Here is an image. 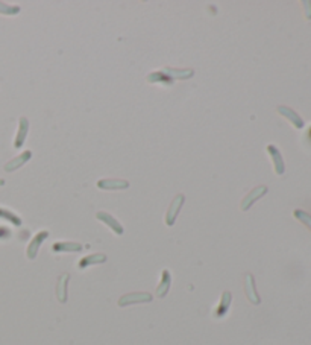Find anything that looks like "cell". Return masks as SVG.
I'll list each match as a JSON object with an SVG mask.
<instances>
[{
  "mask_svg": "<svg viewBox=\"0 0 311 345\" xmlns=\"http://www.w3.org/2000/svg\"><path fill=\"white\" fill-rule=\"evenodd\" d=\"M244 294H246L247 300L252 304L258 306L261 303V298H260L258 292H257V288H255V278H254L252 274H246L244 275Z\"/></svg>",
  "mask_w": 311,
  "mask_h": 345,
  "instance_id": "cell-6",
  "label": "cell"
},
{
  "mask_svg": "<svg viewBox=\"0 0 311 345\" xmlns=\"http://www.w3.org/2000/svg\"><path fill=\"white\" fill-rule=\"evenodd\" d=\"M163 72L166 75H169L173 81L176 79H189L195 75V70L193 69H175V67H166L163 69Z\"/></svg>",
  "mask_w": 311,
  "mask_h": 345,
  "instance_id": "cell-15",
  "label": "cell"
},
{
  "mask_svg": "<svg viewBox=\"0 0 311 345\" xmlns=\"http://www.w3.org/2000/svg\"><path fill=\"white\" fill-rule=\"evenodd\" d=\"M69 281H70V274L64 272L59 275L58 283H56V298L59 303H67L69 298Z\"/></svg>",
  "mask_w": 311,
  "mask_h": 345,
  "instance_id": "cell-8",
  "label": "cell"
},
{
  "mask_svg": "<svg viewBox=\"0 0 311 345\" xmlns=\"http://www.w3.org/2000/svg\"><path fill=\"white\" fill-rule=\"evenodd\" d=\"M153 300V295L149 292H131L125 294L118 298V307H128L132 304H143V303H150Z\"/></svg>",
  "mask_w": 311,
  "mask_h": 345,
  "instance_id": "cell-1",
  "label": "cell"
},
{
  "mask_svg": "<svg viewBox=\"0 0 311 345\" xmlns=\"http://www.w3.org/2000/svg\"><path fill=\"white\" fill-rule=\"evenodd\" d=\"M11 230L8 228V227H0V240H3V239H9L11 237Z\"/></svg>",
  "mask_w": 311,
  "mask_h": 345,
  "instance_id": "cell-22",
  "label": "cell"
},
{
  "mask_svg": "<svg viewBox=\"0 0 311 345\" xmlns=\"http://www.w3.org/2000/svg\"><path fill=\"white\" fill-rule=\"evenodd\" d=\"M184 203H185V196H184L182 193H179V195L175 196V199H173L172 204L169 206L167 213H166V218H164L167 227H172V225L176 222V218H178V215H179V212H181Z\"/></svg>",
  "mask_w": 311,
  "mask_h": 345,
  "instance_id": "cell-2",
  "label": "cell"
},
{
  "mask_svg": "<svg viewBox=\"0 0 311 345\" xmlns=\"http://www.w3.org/2000/svg\"><path fill=\"white\" fill-rule=\"evenodd\" d=\"M20 12V8L18 6H9V5H5L0 2V14L3 15H15Z\"/></svg>",
  "mask_w": 311,
  "mask_h": 345,
  "instance_id": "cell-21",
  "label": "cell"
},
{
  "mask_svg": "<svg viewBox=\"0 0 311 345\" xmlns=\"http://www.w3.org/2000/svg\"><path fill=\"white\" fill-rule=\"evenodd\" d=\"M98 187L102 190H125L129 187V181L123 178H102L98 181Z\"/></svg>",
  "mask_w": 311,
  "mask_h": 345,
  "instance_id": "cell-5",
  "label": "cell"
},
{
  "mask_svg": "<svg viewBox=\"0 0 311 345\" xmlns=\"http://www.w3.org/2000/svg\"><path fill=\"white\" fill-rule=\"evenodd\" d=\"M49 237V231H40L34 236V239L30 240V243L27 245V249H26V255L29 260H34L40 251V246L43 245V242Z\"/></svg>",
  "mask_w": 311,
  "mask_h": 345,
  "instance_id": "cell-4",
  "label": "cell"
},
{
  "mask_svg": "<svg viewBox=\"0 0 311 345\" xmlns=\"http://www.w3.org/2000/svg\"><path fill=\"white\" fill-rule=\"evenodd\" d=\"M0 219H5L8 221L9 224L15 225V227H20L23 222H21V218H18V215H15L14 212L11 210H6V209H2L0 207Z\"/></svg>",
  "mask_w": 311,
  "mask_h": 345,
  "instance_id": "cell-19",
  "label": "cell"
},
{
  "mask_svg": "<svg viewBox=\"0 0 311 345\" xmlns=\"http://www.w3.org/2000/svg\"><path fill=\"white\" fill-rule=\"evenodd\" d=\"M278 113L283 116V117H286L295 128H298V129H302L304 128V119L298 114L295 110H292V108H289L286 105H279L278 107Z\"/></svg>",
  "mask_w": 311,
  "mask_h": 345,
  "instance_id": "cell-9",
  "label": "cell"
},
{
  "mask_svg": "<svg viewBox=\"0 0 311 345\" xmlns=\"http://www.w3.org/2000/svg\"><path fill=\"white\" fill-rule=\"evenodd\" d=\"M293 216L301 222V224H304L308 230L311 231V215H308L307 212H304V210H299V209H296L295 212H293Z\"/></svg>",
  "mask_w": 311,
  "mask_h": 345,
  "instance_id": "cell-20",
  "label": "cell"
},
{
  "mask_svg": "<svg viewBox=\"0 0 311 345\" xmlns=\"http://www.w3.org/2000/svg\"><path fill=\"white\" fill-rule=\"evenodd\" d=\"M302 5L305 6V15H307V18L311 20V2L310 0H304Z\"/></svg>",
  "mask_w": 311,
  "mask_h": 345,
  "instance_id": "cell-23",
  "label": "cell"
},
{
  "mask_svg": "<svg viewBox=\"0 0 311 345\" xmlns=\"http://www.w3.org/2000/svg\"><path fill=\"white\" fill-rule=\"evenodd\" d=\"M170 284H172V274H170L169 269H164L163 274H161V281H160V284L157 288L155 295L158 298H164L167 295V292L170 291Z\"/></svg>",
  "mask_w": 311,
  "mask_h": 345,
  "instance_id": "cell-14",
  "label": "cell"
},
{
  "mask_svg": "<svg viewBox=\"0 0 311 345\" xmlns=\"http://www.w3.org/2000/svg\"><path fill=\"white\" fill-rule=\"evenodd\" d=\"M267 152L273 161V170L276 175H283L286 172V164H284V160H283V155L279 152V149L275 146V145H269L267 146Z\"/></svg>",
  "mask_w": 311,
  "mask_h": 345,
  "instance_id": "cell-7",
  "label": "cell"
},
{
  "mask_svg": "<svg viewBox=\"0 0 311 345\" xmlns=\"http://www.w3.org/2000/svg\"><path fill=\"white\" fill-rule=\"evenodd\" d=\"M82 245L78 242H56L52 245V249L55 252H79L82 251Z\"/></svg>",
  "mask_w": 311,
  "mask_h": 345,
  "instance_id": "cell-17",
  "label": "cell"
},
{
  "mask_svg": "<svg viewBox=\"0 0 311 345\" xmlns=\"http://www.w3.org/2000/svg\"><path fill=\"white\" fill-rule=\"evenodd\" d=\"M146 81L150 82V84H163V85H173V82H175V81H173L169 75H166L163 70L149 73V75L146 76Z\"/></svg>",
  "mask_w": 311,
  "mask_h": 345,
  "instance_id": "cell-18",
  "label": "cell"
},
{
  "mask_svg": "<svg viewBox=\"0 0 311 345\" xmlns=\"http://www.w3.org/2000/svg\"><path fill=\"white\" fill-rule=\"evenodd\" d=\"M231 303H232V294L229 291H225L220 297V301H219V306L215 307L214 310V318H223L228 312H229V307H231Z\"/></svg>",
  "mask_w": 311,
  "mask_h": 345,
  "instance_id": "cell-12",
  "label": "cell"
},
{
  "mask_svg": "<svg viewBox=\"0 0 311 345\" xmlns=\"http://www.w3.org/2000/svg\"><path fill=\"white\" fill-rule=\"evenodd\" d=\"M96 218H98L101 222H104L106 227H109L115 234H118V236L123 234V231H125L123 230V225H121L112 215H109V213H106V212H98V213H96Z\"/></svg>",
  "mask_w": 311,
  "mask_h": 345,
  "instance_id": "cell-10",
  "label": "cell"
},
{
  "mask_svg": "<svg viewBox=\"0 0 311 345\" xmlns=\"http://www.w3.org/2000/svg\"><path fill=\"white\" fill-rule=\"evenodd\" d=\"M266 193H267V187H266V186H258V187L252 189V190L243 198V201H241V204H240V209H241L243 212L249 210V209L252 207V204H254L255 201H258L261 196H264Z\"/></svg>",
  "mask_w": 311,
  "mask_h": 345,
  "instance_id": "cell-3",
  "label": "cell"
},
{
  "mask_svg": "<svg viewBox=\"0 0 311 345\" xmlns=\"http://www.w3.org/2000/svg\"><path fill=\"white\" fill-rule=\"evenodd\" d=\"M27 132H29V120L27 117H20L18 120V131H17V135H15V141H14V148L15 149H20L27 137Z\"/></svg>",
  "mask_w": 311,
  "mask_h": 345,
  "instance_id": "cell-13",
  "label": "cell"
},
{
  "mask_svg": "<svg viewBox=\"0 0 311 345\" xmlns=\"http://www.w3.org/2000/svg\"><path fill=\"white\" fill-rule=\"evenodd\" d=\"M105 262H106V255L102 254V252H96V254H90V255L81 258L79 263H78V268L79 269H85V268L93 266V265H102Z\"/></svg>",
  "mask_w": 311,
  "mask_h": 345,
  "instance_id": "cell-16",
  "label": "cell"
},
{
  "mask_svg": "<svg viewBox=\"0 0 311 345\" xmlns=\"http://www.w3.org/2000/svg\"><path fill=\"white\" fill-rule=\"evenodd\" d=\"M32 158V152L30 151H24V152H21L20 155H17L15 158H12L11 161H8L6 164H5V170L6 172H14V170H17V169H20L21 166H24L29 160Z\"/></svg>",
  "mask_w": 311,
  "mask_h": 345,
  "instance_id": "cell-11",
  "label": "cell"
}]
</instances>
